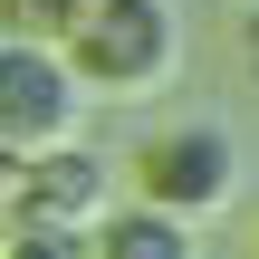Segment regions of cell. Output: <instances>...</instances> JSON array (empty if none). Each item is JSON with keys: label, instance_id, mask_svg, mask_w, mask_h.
Wrapping results in <instances>:
<instances>
[{"label": "cell", "instance_id": "cell-1", "mask_svg": "<svg viewBox=\"0 0 259 259\" xmlns=\"http://www.w3.org/2000/svg\"><path fill=\"white\" fill-rule=\"evenodd\" d=\"M58 48H67L87 96H154V87L183 77V19H173V0H87Z\"/></svg>", "mask_w": 259, "mask_h": 259}, {"label": "cell", "instance_id": "cell-5", "mask_svg": "<svg viewBox=\"0 0 259 259\" xmlns=\"http://www.w3.org/2000/svg\"><path fill=\"white\" fill-rule=\"evenodd\" d=\"M87 259H202V240H192V221H173L154 202H106L87 231Z\"/></svg>", "mask_w": 259, "mask_h": 259}, {"label": "cell", "instance_id": "cell-6", "mask_svg": "<svg viewBox=\"0 0 259 259\" xmlns=\"http://www.w3.org/2000/svg\"><path fill=\"white\" fill-rule=\"evenodd\" d=\"M87 0H0V38H67Z\"/></svg>", "mask_w": 259, "mask_h": 259}, {"label": "cell", "instance_id": "cell-7", "mask_svg": "<svg viewBox=\"0 0 259 259\" xmlns=\"http://www.w3.org/2000/svg\"><path fill=\"white\" fill-rule=\"evenodd\" d=\"M0 259H87V240H67V231H29V221H10V240Z\"/></svg>", "mask_w": 259, "mask_h": 259}, {"label": "cell", "instance_id": "cell-8", "mask_svg": "<svg viewBox=\"0 0 259 259\" xmlns=\"http://www.w3.org/2000/svg\"><path fill=\"white\" fill-rule=\"evenodd\" d=\"M240 29H250V67H259V10H250V19H240Z\"/></svg>", "mask_w": 259, "mask_h": 259}, {"label": "cell", "instance_id": "cell-3", "mask_svg": "<svg viewBox=\"0 0 259 259\" xmlns=\"http://www.w3.org/2000/svg\"><path fill=\"white\" fill-rule=\"evenodd\" d=\"M231 192H240V154H231L221 125H163L135 154V202H154V211H173L192 231L211 211H231Z\"/></svg>", "mask_w": 259, "mask_h": 259}, {"label": "cell", "instance_id": "cell-2", "mask_svg": "<svg viewBox=\"0 0 259 259\" xmlns=\"http://www.w3.org/2000/svg\"><path fill=\"white\" fill-rule=\"evenodd\" d=\"M77 115H87V87H77L67 48L58 38H0V154L29 163V154L67 144Z\"/></svg>", "mask_w": 259, "mask_h": 259}, {"label": "cell", "instance_id": "cell-4", "mask_svg": "<svg viewBox=\"0 0 259 259\" xmlns=\"http://www.w3.org/2000/svg\"><path fill=\"white\" fill-rule=\"evenodd\" d=\"M106 202H115V192H106V154H87L77 135L48 144V154H29L19 183H10V221H29V231H67V240H87Z\"/></svg>", "mask_w": 259, "mask_h": 259}, {"label": "cell", "instance_id": "cell-9", "mask_svg": "<svg viewBox=\"0 0 259 259\" xmlns=\"http://www.w3.org/2000/svg\"><path fill=\"white\" fill-rule=\"evenodd\" d=\"M0 240H10V202H0Z\"/></svg>", "mask_w": 259, "mask_h": 259}]
</instances>
